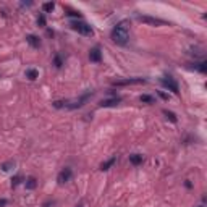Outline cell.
<instances>
[{
    "label": "cell",
    "mask_w": 207,
    "mask_h": 207,
    "mask_svg": "<svg viewBox=\"0 0 207 207\" xmlns=\"http://www.w3.org/2000/svg\"><path fill=\"white\" fill-rule=\"evenodd\" d=\"M162 114L168 118V120H170L172 121V123H176V121H178V118H176V115L173 114V112H170V110H167V109H164V112H162Z\"/></svg>",
    "instance_id": "e0dca14e"
},
{
    "label": "cell",
    "mask_w": 207,
    "mask_h": 207,
    "mask_svg": "<svg viewBox=\"0 0 207 207\" xmlns=\"http://www.w3.org/2000/svg\"><path fill=\"white\" fill-rule=\"evenodd\" d=\"M70 28H71L73 31H76L78 34H81V36H88V37L94 36V29H92L88 23H84V21L74 20V21L70 23Z\"/></svg>",
    "instance_id": "7a4b0ae2"
},
{
    "label": "cell",
    "mask_w": 207,
    "mask_h": 207,
    "mask_svg": "<svg viewBox=\"0 0 207 207\" xmlns=\"http://www.w3.org/2000/svg\"><path fill=\"white\" fill-rule=\"evenodd\" d=\"M37 26L45 28V15H44V13H41L39 16H37Z\"/></svg>",
    "instance_id": "ffe728a7"
},
{
    "label": "cell",
    "mask_w": 207,
    "mask_h": 207,
    "mask_svg": "<svg viewBox=\"0 0 207 207\" xmlns=\"http://www.w3.org/2000/svg\"><path fill=\"white\" fill-rule=\"evenodd\" d=\"M184 186L188 188V189H191V188H193V184H191L189 181H188V180H186V183H184Z\"/></svg>",
    "instance_id": "d4e9b609"
},
{
    "label": "cell",
    "mask_w": 207,
    "mask_h": 207,
    "mask_svg": "<svg viewBox=\"0 0 207 207\" xmlns=\"http://www.w3.org/2000/svg\"><path fill=\"white\" fill-rule=\"evenodd\" d=\"M53 65H55V68H62L63 62H62V57H60V55H55V58H53Z\"/></svg>",
    "instance_id": "44dd1931"
},
{
    "label": "cell",
    "mask_w": 207,
    "mask_h": 207,
    "mask_svg": "<svg viewBox=\"0 0 207 207\" xmlns=\"http://www.w3.org/2000/svg\"><path fill=\"white\" fill-rule=\"evenodd\" d=\"M115 162H117V155L110 157L109 160H105V162H102V164H100V170H102V172H105V170H110V168L115 165Z\"/></svg>",
    "instance_id": "8fae6325"
},
{
    "label": "cell",
    "mask_w": 207,
    "mask_h": 207,
    "mask_svg": "<svg viewBox=\"0 0 207 207\" xmlns=\"http://www.w3.org/2000/svg\"><path fill=\"white\" fill-rule=\"evenodd\" d=\"M160 83H162V86L168 91H172L173 94H178V83L175 81L173 76H170V74H165L164 78H160Z\"/></svg>",
    "instance_id": "3957f363"
},
{
    "label": "cell",
    "mask_w": 207,
    "mask_h": 207,
    "mask_svg": "<svg viewBox=\"0 0 207 207\" xmlns=\"http://www.w3.org/2000/svg\"><path fill=\"white\" fill-rule=\"evenodd\" d=\"M71 176H73L71 168H70V167H65L63 170L58 173V176H57V181H58L60 184H65V183H68V181L71 180Z\"/></svg>",
    "instance_id": "5b68a950"
},
{
    "label": "cell",
    "mask_w": 207,
    "mask_h": 207,
    "mask_svg": "<svg viewBox=\"0 0 207 207\" xmlns=\"http://www.w3.org/2000/svg\"><path fill=\"white\" fill-rule=\"evenodd\" d=\"M53 8H55V3H53V2H45V3H42V10H44V13H50Z\"/></svg>",
    "instance_id": "ac0fdd59"
},
{
    "label": "cell",
    "mask_w": 207,
    "mask_h": 207,
    "mask_svg": "<svg viewBox=\"0 0 207 207\" xmlns=\"http://www.w3.org/2000/svg\"><path fill=\"white\" fill-rule=\"evenodd\" d=\"M76 207H83V204H78V205H76Z\"/></svg>",
    "instance_id": "484cf974"
},
{
    "label": "cell",
    "mask_w": 207,
    "mask_h": 207,
    "mask_svg": "<svg viewBox=\"0 0 207 207\" xmlns=\"http://www.w3.org/2000/svg\"><path fill=\"white\" fill-rule=\"evenodd\" d=\"M67 15H68V16H73V18H76V20H79V18H81V13H79V12H74V10H68Z\"/></svg>",
    "instance_id": "603a6c76"
},
{
    "label": "cell",
    "mask_w": 207,
    "mask_h": 207,
    "mask_svg": "<svg viewBox=\"0 0 207 207\" xmlns=\"http://www.w3.org/2000/svg\"><path fill=\"white\" fill-rule=\"evenodd\" d=\"M15 160H8V162H3L2 165H0V168H2V170L3 172H10L12 170V168H15Z\"/></svg>",
    "instance_id": "9a60e30c"
},
{
    "label": "cell",
    "mask_w": 207,
    "mask_h": 207,
    "mask_svg": "<svg viewBox=\"0 0 207 207\" xmlns=\"http://www.w3.org/2000/svg\"><path fill=\"white\" fill-rule=\"evenodd\" d=\"M89 60L92 63H100L102 62V52L99 47H94V49L89 50Z\"/></svg>",
    "instance_id": "9c48e42d"
},
{
    "label": "cell",
    "mask_w": 207,
    "mask_h": 207,
    "mask_svg": "<svg viewBox=\"0 0 207 207\" xmlns=\"http://www.w3.org/2000/svg\"><path fill=\"white\" fill-rule=\"evenodd\" d=\"M53 107H55V109H62V107H67V102H63V100H55V102H53Z\"/></svg>",
    "instance_id": "7402d4cb"
},
{
    "label": "cell",
    "mask_w": 207,
    "mask_h": 207,
    "mask_svg": "<svg viewBox=\"0 0 207 207\" xmlns=\"http://www.w3.org/2000/svg\"><path fill=\"white\" fill-rule=\"evenodd\" d=\"M26 42L29 44L31 47H34V49H39V47H41V44H42L39 37H37V36H34V34L26 36Z\"/></svg>",
    "instance_id": "30bf717a"
},
{
    "label": "cell",
    "mask_w": 207,
    "mask_h": 207,
    "mask_svg": "<svg viewBox=\"0 0 207 207\" xmlns=\"http://www.w3.org/2000/svg\"><path fill=\"white\" fill-rule=\"evenodd\" d=\"M7 204H8V201H7V199H0V207H5Z\"/></svg>",
    "instance_id": "cb8c5ba5"
},
{
    "label": "cell",
    "mask_w": 207,
    "mask_h": 207,
    "mask_svg": "<svg viewBox=\"0 0 207 207\" xmlns=\"http://www.w3.org/2000/svg\"><path fill=\"white\" fill-rule=\"evenodd\" d=\"M129 162L133 164L134 167H138V165H141V164L144 162V157L141 155V154H131L129 155Z\"/></svg>",
    "instance_id": "7c38bea8"
},
{
    "label": "cell",
    "mask_w": 207,
    "mask_h": 207,
    "mask_svg": "<svg viewBox=\"0 0 207 207\" xmlns=\"http://www.w3.org/2000/svg\"><path fill=\"white\" fill-rule=\"evenodd\" d=\"M146 79L144 78H129V79H121V81H115L114 86H129V84H144Z\"/></svg>",
    "instance_id": "52a82bcc"
},
{
    "label": "cell",
    "mask_w": 207,
    "mask_h": 207,
    "mask_svg": "<svg viewBox=\"0 0 207 207\" xmlns=\"http://www.w3.org/2000/svg\"><path fill=\"white\" fill-rule=\"evenodd\" d=\"M21 180H23V176H21V175H16V176H13V178H12V186H13V188H16L18 184L21 183Z\"/></svg>",
    "instance_id": "d6986e66"
},
{
    "label": "cell",
    "mask_w": 207,
    "mask_h": 207,
    "mask_svg": "<svg viewBox=\"0 0 207 207\" xmlns=\"http://www.w3.org/2000/svg\"><path fill=\"white\" fill-rule=\"evenodd\" d=\"M197 207H204V205H197Z\"/></svg>",
    "instance_id": "4316f807"
},
{
    "label": "cell",
    "mask_w": 207,
    "mask_h": 207,
    "mask_svg": "<svg viewBox=\"0 0 207 207\" xmlns=\"http://www.w3.org/2000/svg\"><path fill=\"white\" fill-rule=\"evenodd\" d=\"M24 76H26L28 79H29V81H36L37 78H39V71L34 70V68H29V70H26Z\"/></svg>",
    "instance_id": "4fadbf2b"
},
{
    "label": "cell",
    "mask_w": 207,
    "mask_h": 207,
    "mask_svg": "<svg viewBox=\"0 0 207 207\" xmlns=\"http://www.w3.org/2000/svg\"><path fill=\"white\" fill-rule=\"evenodd\" d=\"M110 37L112 41L118 45H126L128 41H129V21L128 20H123L120 21L114 29L110 33Z\"/></svg>",
    "instance_id": "6da1fadb"
},
{
    "label": "cell",
    "mask_w": 207,
    "mask_h": 207,
    "mask_svg": "<svg viewBox=\"0 0 207 207\" xmlns=\"http://www.w3.org/2000/svg\"><path fill=\"white\" fill-rule=\"evenodd\" d=\"M139 100L143 104H155V99L152 96H149V94H143V96H139Z\"/></svg>",
    "instance_id": "2e32d148"
},
{
    "label": "cell",
    "mask_w": 207,
    "mask_h": 207,
    "mask_svg": "<svg viewBox=\"0 0 207 207\" xmlns=\"http://www.w3.org/2000/svg\"><path fill=\"white\" fill-rule=\"evenodd\" d=\"M121 102L120 97H110V99H104L99 102V107H104V109H109V107H117L118 104Z\"/></svg>",
    "instance_id": "ba28073f"
},
{
    "label": "cell",
    "mask_w": 207,
    "mask_h": 207,
    "mask_svg": "<svg viewBox=\"0 0 207 207\" xmlns=\"http://www.w3.org/2000/svg\"><path fill=\"white\" fill-rule=\"evenodd\" d=\"M92 94L94 92H86V94H84V96H81L78 100H74V102H71V104H68V109H79V107H83L84 105V104H86L91 97H92Z\"/></svg>",
    "instance_id": "277c9868"
},
{
    "label": "cell",
    "mask_w": 207,
    "mask_h": 207,
    "mask_svg": "<svg viewBox=\"0 0 207 207\" xmlns=\"http://www.w3.org/2000/svg\"><path fill=\"white\" fill-rule=\"evenodd\" d=\"M138 21L146 23V24H150V26H160V24H164L162 20H157V18L147 16V15H138Z\"/></svg>",
    "instance_id": "8992f818"
},
{
    "label": "cell",
    "mask_w": 207,
    "mask_h": 207,
    "mask_svg": "<svg viewBox=\"0 0 207 207\" xmlns=\"http://www.w3.org/2000/svg\"><path fill=\"white\" fill-rule=\"evenodd\" d=\"M24 186H26V189H36V188H37V180L34 176L26 178V180H24Z\"/></svg>",
    "instance_id": "5bb4252c"
}]
</instances>
